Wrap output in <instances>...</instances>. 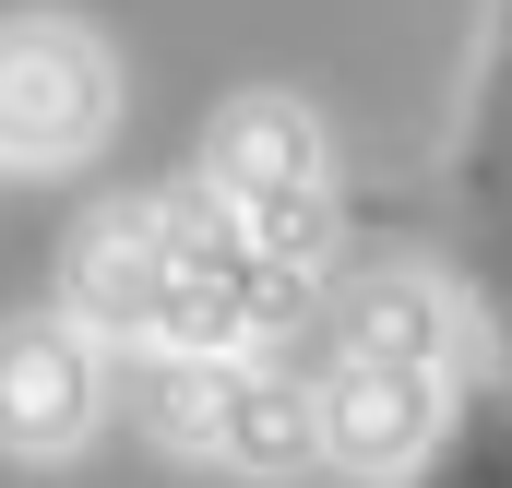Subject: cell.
<instances>
[{
    "mask_svg": "<svg viewBox=\"0 0 512 488\" xmlns=\"http://www.w3.org/2000/svg\"><path fill=\"white\" fill-rule=\"evenodd\" d=\"M310 417H322V465H346V477H405V465L441 441V369L382 358V346H322Z\"/></svg>",
    "mask_w": 512,
    "mask_h": 488,
    "instance_id": "4",
    "label": "cell"
},
{
    "mask_svg": "<svg viewBox=\"0 0 512 488\" xmlns=\"http://www.w3.org/2000/svg\"><path fill=\"white\" fill-rule=\"evenodd\" d=\"M453 203H465V250H477L489 298L512 310V0H501V36H489V84H477L465 155H453Z\"/></svg>",
    "mask_w": 512,
    "mask_h": 488,
    "instance_id": "6",
    "label": "cell"
},
{
    "mask_svg": "<svg viewBox=\"0 0 512 488\" xmlns=\"http://www.w3.org/2000/svg\"><path fill=\"white\" fill-rule=\"evenodd\" d=\"M334 346H382V358L453 369V298L429 274H370V286L334 298Z\"/></svg>",
    "mask_w": 512,
    "mask_h": 488,
    "instance_id": "8",
    "label": "cell"
},
{
    "mask_svg": "<svg viewBox=\"0 0 512 488\" xmlns=\"http://www.w3.org/2000/svg\"><path fill=\"white\" fill-rule=\"evenodd\" d=\"M215 465H239V477H298V465H322L310 369H286L274 346H262V358H227V405H215Z\"/></svg>",
    "mask_w": 512,
    "mask_h": 488,
    "instance_id": "7",
    "label": "cell"
},
{
    "mask_svg": "<svg viewBox=\"0 0 512 488\" xmlns=\"http://www.w3.org/2000/svg\"><path fill=\"white\" fill-rule=\"evenodd\" d=\"M203 191L286 274H322V250H334V155H322V120L298 96H239L203 131Z\"/></svg>",
    "mask_w": 512,
    "mask_h": 488,
    "instance_id": "2",
    "label": "cell"
},
{
    "mask_svg": "<svg viewBox=\"0 0 512 488\" xmlns=\"http://www.w3.org/2000/svg\"><path fill=\"white\" fill-rule=\"evenodd\" d=\"M429 488H512V393H477V405L441 429Z\"/></svg>",
    "mask_w": 512,
    "mask_h": 488,
    "instance_id": "9",
    "label": "cell"
},
{
    "mask_svg": "<svg viewBox=\"0 0 512 488\" xmlns=\"http://www.w3.org/2000/svg\"><path fill=\"white\" fill-rule=\"evenodd\" d=\"M120 120V60L60 24V12H24L0 24V167H72L96 155Z\"/></svg>",
    "mask_w": 512,
    "mask_h": 488,
    "instance_id": "3",
    "label": "cell"
},
{
    "mask_svg": "<svg viewBox=\"0 0 512 488\" xmlns=\"http://www.w3.org/2000/svg\"><path fill=\"white\" fill-rule=\"evenodd\" d=\"M310 310V274L191 179V191H131L72 239V322L108 346H203V358H262Z\"/></svg>",
    "mask_w": 512,
    "mask_h": 488,
    "instance_id": "1",
    "label": "cell"
},
{
    "mask_svg": "<svg viewBox=\"0 0 512 488\" xmlns=\"http://www.w3.org/2000/svg\"><path fill=\"white\" fill-rule=\"evenodd\" d=\"M96 405H108V369H96L84 322H12L0 334V453L60 465L96 441Z\"/></svg>",
    "mask_w": 512,
    "mask_h": 488,
    "instance_id": "5",
    "label": "cell"
}]
</instances>
